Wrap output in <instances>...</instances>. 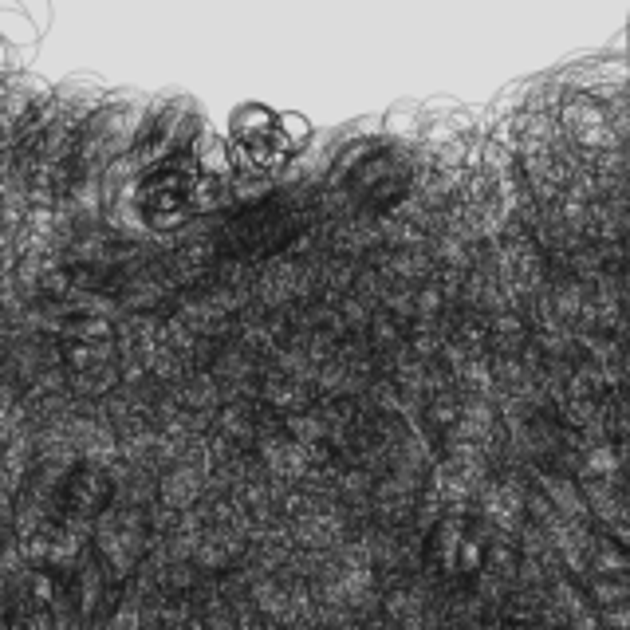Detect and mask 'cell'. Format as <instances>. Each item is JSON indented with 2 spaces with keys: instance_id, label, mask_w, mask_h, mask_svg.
<instances>
[{
  "instance_id": "1",
  "label": "cell",
  "mask_w": 630,
  "mask_h": 630,
  "mask_svg": "<svg viewBox=\"0 0 630 630\" xmlns=\"http://www.w3.org/2000/svg\"><path fill=\"white\" fill-rule=\"evenodd\" d=\"M186 201H189V182L174 170H162L154 174L146 186H142V213L154 221V225H174L186 217Z\"/></svg>"
},
{
  "instance_id": "2",
  "label": "cell",
  "mask_w": 630,
  "mask_h": 630,
  "mask_svg": "<svg viewBox=\"0 0 630 630\" xmlns=\"http://www.w3.org/2000/svg\"><path fill=\"white\" fill-rule=\"evenodd\" d=\"M276 134H280V142L288 146V154H296L308 138H312V126L304 115H276Z\"/></svg>"
},
{
  "instance_id": "3",
  "label": "cell",
  "mask_w": 630,
  "mask_h": 630,
  "mask_svg": "<svg viewBox=\"0 0 630 630\" xmlns=\"http://www.w3.org/2000/svg\"><path fill=\"white\" fill-rule=\"evenodd\" d=\"M201 154H205V166H209V170H225V166H229L217 138H205V142H201Z\"/></svg>"
}]
</instances>
